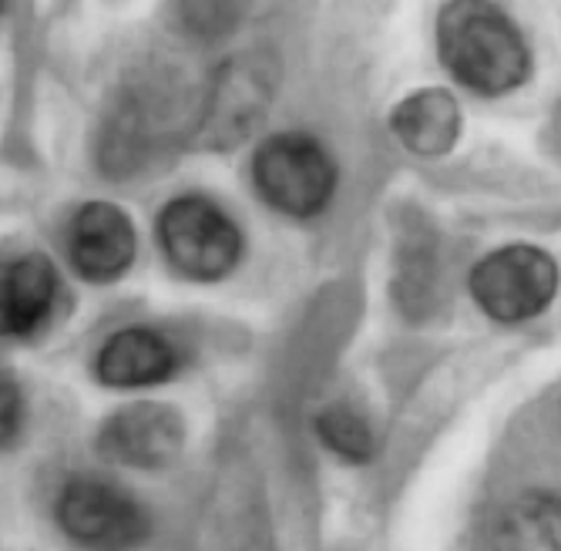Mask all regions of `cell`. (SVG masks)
<instances>
[{"label":"cell","instance_id":"cell-1","mask_svg":"<svg viewBox=\"0 0 561 551\" xmlns=\"http://www.w3.org/2000/svg\"><path fill=\"white\" fill-rule=\"evenodd\" d=\"M437 55L457 84L488 97L522 88L531 74V51L522 27L504 8L481 0L440 8Z\"/></svg>","mask_w":561,"mask_h":551},{"label":"cell","instance_id":"cell-2","mask_svg":"<svg viewBox=\"0 0 561 551\" xmlns=\"http://www.w3.org/2000/svg\"><path fill=\"white\" fill-rule=\"evenodd\" d=\"M252 185L283 216L313 219L336 192V162L320 138L279 131L252 152Z\"/></svg>","mask_w":561,"mask_h":551},{"label":"cell","instance_id":"cell-3","mask_svg":"<svg viewBox=\"0 0 561 551\" xmlns=\"http://www.w3.org/2000/svg\"><path fill=\"white\" fill-rule=\"evenodd\" d=\"M279 84V65L270 51H239L216 68V78L195 122V141L232 148L270 112Z\"/></svg>","mask_w":561,"mask_h":551},{"label":"cell","instance_id":"cell-4","mask_svg":"<svg viewBox=\"0 0 561 551\" xmlns=\"http://www.w3.org/2000/svg\"><path fill=\"white\" fill-rule=\"evenodd\" d=\"M156 236L165 260L195 283L229 276L242 256L239 226L206 195H179L159 213Z\"/></svg>","mask_w":561,"mask_h":551},{"label":"cell","instance_id":"cell-5","mask_svg":"<svg viewBox=\"0 0 561 551\" xmlns=\"http://www.w3.org/2000/svg\"><path fill=\"white\" fill-rule=\"evenodd\" d=\"M468 289L491 320L525 323L551 307L558 292V266L538 245H504L474 263Z\"/></svg>","mask_w":561,"mask_h":551},{"label":"cell","instance_id":"cell-6","mask_svg":"<svg viewBox=\"0 0 561 551\" xmlns=\"http://www.w3.org/2000/svg\"><path fill=\"white\" fill-rule=\"evenodd\" d=\"M55 515L61 531L88 551H131L151 531L138 501L101 478H71L58 494Z\"/></svg>","mask_w":561,"mask_h":551},{"label":"cell","instance_id":"cell-7","mask_svg":"<svg viewBox=\"0 0 561 551\" xmlns=\"http://www.w3.org/2000/svg\"><path fill=\"white\" fill-rule=\"evenodd\" d=\"M185 447V421L175 407L159 400H138L115 411L98 431V455L141 471L169 468Z\"/></svg>","mask_w":561,"mask_h":551},{"label":"cell","instance_id":"cell-8","mask_svg":"<svg viewBox=\"0 0 561 551\" xmlns=\"http://www.w3.org/2000/svg\"><path fill=\"white\" fill-rule=\"evenodd\" d=\"M65 253L75 273L88 283L122 279L138 253V236L131 219L112 203L81 206L65 229Z\"/></svg>","mask_w":561,"mask_h":551},{"label":"cell","instance_id":"cell-9","mask_svg":"<svg viewBox=\"0 0 561 551\" xmlns=\"http://www.w3.org/2000/svg\"><path fill=\"white\" fill-rule=\"evenodd\" d=\"M175 349L159 330L128 326L101 343L94 357V374L105 387L138 390L165 383L175 374Z\"/></svg>","mask_w":561,"mask_h":551},{"label":"cell","instance_id":"cell-10","mask_svg":"<svg viewBox=\"0 0 561 551\" xmlns=\"http://www.w3.org/2000/svg\"><path fill=\"white\" fill-rule=\"evenodd\" d=\"M61 276L47 256H18L4 266V333L27 340L41 333L58 307Z\"/></svg>","mask_w":561,"mask_h":551},{"label":"cell","instance_id":"cell-11","mask_svg":"<svg viewBox=\"0 0 561 551\" xmlns=\"http://www.w3.org/2000/svg\"><path fill=\"white\" fill-rule=\"evenodd\" d=\"M390 128L407 152L437 159V156H447L457 145L465 118L454 102V94L440 88H424V91H414L411 97H403L390 112Z\"/></svg>","mask_w":561,"mask_h":551},{"label":"cell","instance_id":"cell-12","mask_svg":"<svg viewBox=\"0 0 561 551\" xmlns=\"http://www.w3.org/2000/svg\"><path fill=\"white\" fill-rule=\"evenodd\" d=\"M497 551H561V494L525 491L507 505L494 528Z\"/></svg>","mask_w":561,"mask_h":551},{"label":"cell","instance_id":"cell-13","mask_svg":"<svg viewBox=\"0 0 561 551\" xmlns=\"http://www.w3.org/2000/svg\"><path fill=\"white\" fill-rule=\"evenodd\" d=\"M317 434L327 444V450H333L336 458L350 461V464H367L377 450L374 431L367 424L364 414H356L346 404H333L317 417Z\"/></svg>","mask_w":561,"mask_h":551},{"label":"cell","instance_id":"cell-14","mask_svg":"<svg viewBox=\"0 0 561 551\" xmlns=\"http://www.w3.org/2000/svg\"><path fill=\"white\" fill-rule=\"evenodd\" d=\"M434 239L427 232H411V245L400 253V273H397V292H407V313L421 310L427 292L434 289Z\"/></svg>","mask_w":561,"mask_h":551},{"label":"cell","instance_id":"cell-15","mask_svg":"<svg viewBox=\"0 0 561 551\" xmlns=\"http://www.w3.org/2000/svg\"><path fill=\"white\" fill-rule=\"evenodd\" d=\"M18 424H21V390H18V383L4 374V444L14 440Z\"/></svg>","mask_w":561,"mask_h":551}]
</instances>
